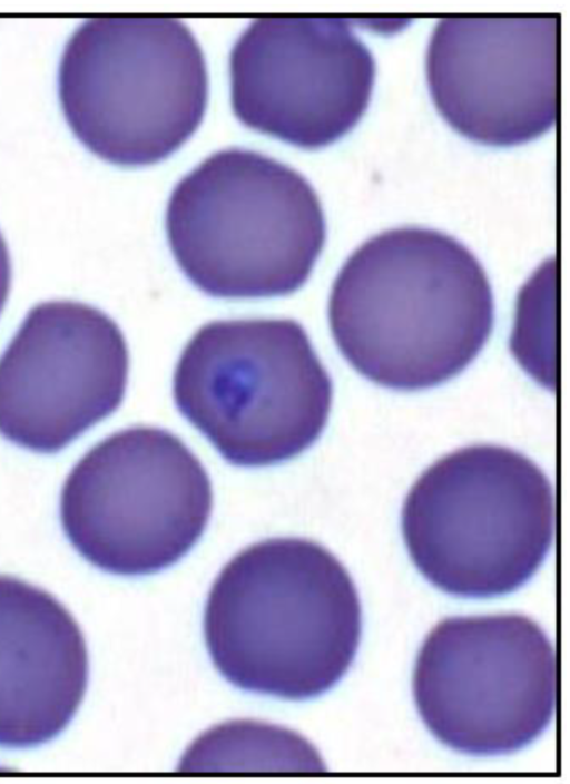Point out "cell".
<instances>
[{"mask_svg": "<svg viewBox=\"0 0 570 784\" xmlns=\"http://www.w3.org/2000/svg\"><path fill=\"white\" fill-rule=\"evenodd\" d=\"M494 320L488 276L462 243L400 227L362 244L328 301L333 339L367 380L393 390L439 385L485 345Z\"/></svg>", "mask_w": 570, "mask_h": 784, "instance_id": "cell-1", "label": "cell"}, {"mask_svg": "<svg viewBox=\"0 0 570 784\" xmlns=\"http://www.w3.org/2000/svg\"><path fill=\"white\" fill-rule=\"evenodd\" d=\"M204 630L214 665L234 686L303 700L331 689L351 666L361 602L348 572L323 546L273 538L222 569Z\"/></svg>", "mask_w": 570, "mask_h": 784, "instance_id": "cell-2", "label": "cell"}, {"mask_svg": "<svg viewBox=\"0 0 570 784\" xmlns=\"http://www.w3.org/2000/svg\"><path fill=\"white\" fill-rule=\"evenodd\" d=\"M166 231L187 278L225 298L294 293L308 280L326 235L320 199L305 177L240 148L215 153L179 180Z\"/></svg>", "mask_w": 570, "mask_h": 784, "instance_id": "cell-3", "label": "cell"}, {"mask_svg": "<svg viewBox=\"0 0 570 784\" xmlns=\"http://www.w3.org/2000/svg\"><path fill=\"white\" fill-rule=\"evenodd\" d=\"M402 531L414 565L439 589L465 598L505 595L525 584L550 550L552 487L512 449L465 447L415 481Z\"/></svg>", "mask_w": 570, "mask_h": 784, "instance_id": "cell-4", "label": "cell"}, {"mask_svg": "<svg viewBox=\"0 0 570 784\" xmlns=\"http://www.w3.org/2000/svg\"><path fill=\"white\" fill-rule=\"evenodd\" d=\"M179 412L229 463L289 460L322 434L333 385L304 327L292 318L214 321L176 364Z\"/></svg>", "mask_w": 570, "mask_h": 784, "instance_id": "cell-5", "label": "cell"}, {"mask_svg": "<svg viewBox=\"0 0 570 784\" xmlns=\"http://www.w3.org/2000/svg\"><path fill=\"white\" fill-rule=\"evenodd\" d=\"M59 96L72 131L94 154L117 165H149L199 126L206 62L177 19L94 18L65 47Z\"/></svg>", "mask_w": 570, "mask_h": 784, "instance_id": "cell-6", "label": "cell"}, {"mask_svg": "<svg viewBox=\"0 0 570 784\" xmlns=\"http://www.w3.org/2000/svg\"><path fill=\"white\" fill-rule=\"evenodd\" d=\"M213 507L209 477L191 450L154 427L115 432L69 472L60 520L75 549L116 575L165 569L206 529Z\"/></svg>", "mask_w": 570, "mask_h": 784, "instance_id": "cell-7", "label": "cell"}, {"mask_svg": "<svg viewBox=\"0 0 570 784\" xmlns=\"http://www.w3.org/2000/svg\"><path fill=\"white\" fill-rule=\"evenodd\" d=\"M414 699L430 732L470 755H503L550 724L557 695L553 647L521 615L452 617L420 650Z\"/></svg>", "mask_w": 570, "mask_h": 784, "instance_id": "cell-8", "label": "cell"}, {"mask_svg": "<svg viewBox=\"0 0 570 784\" xmlns=\"http://www.w3.org/2000/svg\"><path fill=\"white\" fill-rule=\"evenodd\" d=\"M232 105L247 127L302 148L346 134L371 99L375 63L337 17L253 21L230 52Z\"/></svg>", "mask_w": 570, "mask_h": 784, "instance_id": "cell-9", "label": "cell"}, {"mask_svg": "<svg viewBox=\"0 0 570 784\" xmlns=\"http://www.w3.org/2000/svg\"><path fill=\"white\" fill-rule=\"evenodd\" d=\"M126 340L102 311L75 301L32 307L0 356V435L53 453L120 405Z\"/></svg>", "mask_w": 570, "mask_h": 784, "instance_id": "cell-10", "label": "cell"}, {"mask_svg": "<svg viewBox=\"0 0 570 784\" xmlns=\"http://www.w3.org/2000/svg\"><path fill=\"white\" fill-rule=\"evenodd\" d=\"M557 14L451 16L439 20L426 76L444 119L493 146L528 141L557 116Z\"/></svg>", "mask_w": 570, "mask_h": 784, "instance_id": "cell-11", "label": "cell"}, {"mask_svg": "<svg viewBox=\"0 0 570 784\" xmlns=\"http://www.w3.org/2000/svg\"><path fill=\"white\" fill-rule=\"evenodd\" d=\"M87 683V646L71 614L46 590L0 575V747L58 736Z\"/></svg>", "mask_w": 570, "mask_h": 784, "instance_id": "cell-12", "label": "cell"}, {"mask_svg": "<svg viewBox=\"0 0 570 784\" xmlns=\"http://www.w3.org/2000/svg\"><path fill=\"white\" fill-rule=\"evenodd\" d=\"M11 282V264L7 244L0 233V313L7 302Z\"/></svg>", "mask_w": 570, "mask_h": 784, "instance_id": "cell-13", "label": "cell"}]
</instances>
